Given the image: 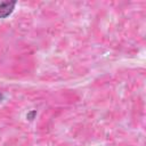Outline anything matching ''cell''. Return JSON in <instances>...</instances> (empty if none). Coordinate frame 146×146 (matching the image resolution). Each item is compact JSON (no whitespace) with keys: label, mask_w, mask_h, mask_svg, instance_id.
<instances>
[{"label":"cell","mask_w":146,"mask_h":146,"mask_svg":"<svg viewBox=\"0 0 146 146\" xmlns=\"http://www.w3.org/2000/svg\"><path fill=\"white\" fill-rule=\"evenodd\" d=\"M35 115H36V111H35V110H32V111H30V112L26 114V119H27L29 121H32V120L35 117Z\"/></svg>","instance_id":"cell-2"},{"label":"cell","mask_w":146,"mask_h":146,"mask_svg":"<svg viewBox=\"0 0 146 146\" xmlns=\"http://www.w3.org/2000/svg\"><path fill=\"white\" fill-rule=\"evenodd\" d=\"M16 1H0V18L8 17L15 9Z\"/></svg>","instance_id":"cell-1"}]
</instances>
